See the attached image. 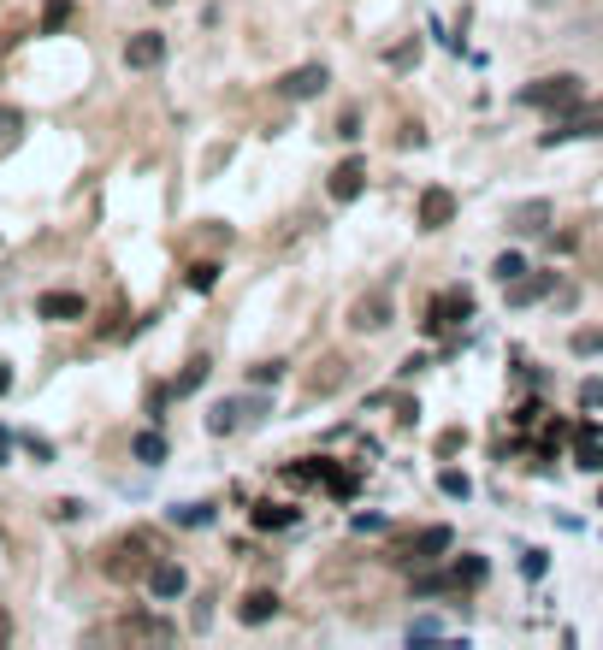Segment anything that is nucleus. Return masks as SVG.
Segmentation results:
<instances>
[{"label": "nucleus", "mask_w": 603, "mask_h": 650, "mask_svg": "<svg viewBox=\"0 0 603 650\" xmlns=\"http://www.w3.org/2000/svg\"><path fill=\"white\" fill-rule=\"evenodd\" d=\"M326 467H332L326 455H302V461L284 467V479H290V485H314V479H326Z\"/></svg>", "instance_id": "obj_17"}, {"label": "nucleus", "mask_w": 603, "mask_h": 650, "mask_svg": "<svg viewBox=\"0 0 603 650\" xmlns=\"http://www.w3.org/2000/svg\"><path fill=\"white\" fill-rule=\"evenodd\" d=\"M213 284H219V266H213V260H196V266H190V290H196V296H207Z\"/></svg>", "instance_id": "obj_28"}, {"label": "nucleus", "mask_w": 603, "mask_h": 650, "mask_svg": "<svg viewBox=\"0 0 603 650\" xmlns=\"http://www.w3.org/2000/svg\"><path fill=\"white\" fill-rule=\"evenodd\" d=\"M568 349H574V355H603V331L598 325H580V331L568 337Z\"/></svg>", "instance_id": "obj_26"}, {"label": "nucleus", "mask_w": 603, "mask_h": 650, "mask_svg": "<svg viewBox=\"0 0 603 650\" xmlns=\"http://www.w3.org/2000/svg\"><path fill=\"white\" fill-rule=\"evenodd\" d=\"M580 402H586V408H598V402H603V385H598V379H586V385H580Z\"/></svg>", "instance_id": "obj_37"}, {"label": "nucleus", "mask_w": 603, "mask_h": 650, "mask_svg": "<svg viewBox=\"0 0 603 650\" xmlns=\"http://www.w3.org/2000/svg\"><path fill=\"white\" fill-rule=\"evenodd\" d=\"M119 633H125V639H172L166 621H119Z\"/></svg>", "instance_id": "obj_25"}, {"label": "nucleus", "mask_w": 603, "mask_h": 650, "mask_svg": "<svg viewBox=\"0 0 603 650\" xmlns=\"http://www.w3.org/2000/svg\"><path fill=\"white\" fill-rule=\"evenodd\" d=\"M6 455H12V438H6V432H0V467H6Z\"/></svg>", "instance_id": "obj_41"}, {"label": "nucleus", "mask_w": 603, "mask_h": 650, "mask_svg": "<svg viewBox=\"0 0 603 650\" xmlns=\"http://www.w3.org/2000/svg\"><path fill=\"white\" fill-rule=\"evenodd\" d=\"M136 461H142V467H160V461H166V438H160V432H136Z\"/></svg>", "instance_id": "obj_21"}, {"label": "nucleus", "mask_w": 603, "mask_h": 650, "mask_svg": "<svg viewBox=\"0 0 603 650\" xmlns=\"http://www.w3.org/2000/svg\"><path fill=\"white\" fill-rule=\"evenodd\" d=\"M337 136H343V142H355V136H361V113H355V107L337 119Z\"/></svg>", "instance_id": "obj_35"}, {"label": "nucleus", "mask_w": 603, "mask_h": 650, "mask_svg": "<svg viewBox=\"0 0 603 650\" xmlns=\"http://www.w3.org/2000/svg\"><path fill=\"white\" fill-rule=\"evenodd\" d=\"M326 83H332V71H326V65H296V71H284V77H278V95H284V101H314Z\"/></svg>", "instance_id": "obj_7"}, {"label": "nucleus", "mask_w": 603, "mask_h": 650, "mask_svg": "<svg viewBox=\"0 0 603 650\" xmlns=\"http://www.w3.org/2000/svg\"><path fill=\"white\" fill-rule=\"evenodd\" d=\"M414 225H420V231H444V225H456V190L426 184L420 201H414Z\"/></svg>", "instance_id": "obj_3"}, {"label": "nucleus", "mask_w": 603, "mask_h": 650, "mask_svg": "<svg viewBox=\"0 0 603 650\" xmlns=\"http://www.w3.org/2000/svg\"><path fill=\"white\" fill-rule=\"evenodd\" d=\"M450 574H420V580H414V597H444V591H450Z\"/></svg>", "instance_id": "obj_31"}, {"label": "nucleus", "mask_w": 603, "mask_h": 650, "mask_svg": "<svg viewBox=\"0 0 603 650\" xmlns=\"http://www.w3.org/2000/svg\"><path fill=\"white\" fill-rule=\"evenodd\" d=\"M598 509H603V491H598Z\"/></svg>", "instance_id": "obj_42"}, {"label": "nucleus", "mask_w": 603, "mask_h": 650, "mask_svg": "<svg viewBox=\"0 0 603 650\" xmlns=\"http://www.w3.org/2000/svg\"><path fill=\"white\" fill-rule=\"evenodd\" d=\"M485 574H491V568H485V556H468V562H456V568H450V580H456V585H479Z\"/></svg>", "instance_id": "obj_27"}, {"label": "nucleus", "mask_w": 603, "mask_h": 650, "mask_svg": "<svg viewBox=\"0 0 603 650\" xmlns=\"http://www.w3.org/2000/svg\"><path fill=\"white\" fill-rule=\"evenodd\" d=\"M207 373H213V361H207V355H196V361H190V367L172 379V396H190V390H201V385H207Z\"/></svg>", "instance_id": "obj_19"}, {"label": "nucleus", "mask_w": 603, "mask_h": 650, "mask_svg": "<svg viewBox=\"0 0 603 650\" xmlns=\"http://www.w3.org/2000/svg\"><path fill=\"white\" fill-rule=\"evenodd\" d=\"M24 450L36 455V461H54V444H48V438H24Z\"/></svg>", "instance_id": "obj_36"}, {"label": "nucleus", "mask_w": 603, "mask_h": 650, "mask_svg": "<svg viewBox=\"0 0 603 650\" xmlns=\"http://www.w3.org/2000/svg\"><path fill=\"white\" fill-rule=\"evenodd\" d=\"M71 12H77L71 0H48V6H42V36H60L71 24Z\"/></svg>", "instance_id": "obj_22"}, {"label": "nucleus", "mask_w": 603, "mask_h": 650, "mask_svg": "<svg viewBox=\"0 0 603 650\" xmlns=\"http://www.w3.org/2000/svg\"><path fill=\"white\" fill-rule=\"evenodd\" d=\"M326 190H332V201H337V207H349L355 195L367 190V160H361V154L337 160V166H332V184H326Z\"/></svg>", "instance_id": "obj_8"}, {"label": "nucleus", "mask_w": 603, "mask_h": 650, "mask_svg": "<svg viewBox=\"0 0 603 650\" xmlns=\"http://www.w3.org/2000/svg\"><path fill=\"white\" fill-rule=\"evenodd\" d=\"M255 408H261V402H249V396H243V402H219V408L207 414V432H213V438H225V432H237Z\"/></svg>", "instance_id": "obj_15"}, {"label": "nucleus", "mask_w": 603, "mask_h": 650, "mask_svg": "<svg viewBox=\"0 0 603 650\" xmlns=\"http://www.w3.org/2000/svg\"><path fill=\"white\" fill-rule=\"evenodd\" d=\"M450 544H456V532H450V526H426V532H414V544H408V550H397V562H408V568H432Z\"/></svg>", "instance_id": "obj_5"}, {"label": "nucleus", "mask_w": 603, "mask_h": 650, "mask_svg": "<svg viewBox=\"0 0 603 650\" xmlns=\"http://www.w3.org/2000/svg\"><path fill=\"white\" fill-rule=\"evenodd\" d=\"M278 379H284V361H278V355H272V361H255V367H249V385H278Z\"/></svg>", "instance_id": "obj_29"}, {"label": "nucleus", "mask_w": 603, "mask_h": 650, "mask_svg": "<svg viewBox=\"0 0 603 650\" xmlns=\"http://www.w3.org/2000/svg\"><path fill=\"white\" fill-rule=\"evenodd\" d=\"M255 526L261 532H284V526H296V509L290 503H255Z\"/></svg>", "instance_id": "obj_16"}, {"label": "nucleus", "mask_w": 603, "mask_h": 650, "mask_svg": "<svg viewBox=\"0 0 603 650\" xmlns=\"http://www.w3.org/2000/svg\"><path fill=\"white\" fill-rule=\"evenodd\" d=\"M6 390H12V367H6V361H0V396H6Z\"/></svg>", "instance_id": "obj_40"}, {"label": "nucleus", "mask_w": 603, "mask_h": 650, "mask_svg": "<svg viewBox=\"0 0 603 650\" xmlns=\"http://www.w3.org/2000/svg\"><path fill=\"white\" fill-rule=\"evenodd\" d=\"M148 568H154V550H148L142 532L119 538V544L107 550V574H113V580H136V574H148Z\"/></svg>", "instance_id": "obj_2"}, {"label": "nucleus", "mask_w": 603, "mask_h": 650, "mask_svg": "<svg viewBox=\"0 0 603 650\" xmlns=\"http://www.w3.org/2000/svg\"><path fill=\"white\" fill-rule=\"evenodd\" d=\"M574 461H580L586 473H603V444H598V426H592V420L580 426V455H574Z\"/></svg>", "instance_id": "obj_18"}, {"label": "nucleus", "mask_w": 603, "mask_h": 650, "mask_svg": "<svg viewBox=\"0 0 603 650\" xmlns=\"http://www.w3.org/2000/svg\"><path fill=\"white\" fill-rule=\"evenodd\" d=\"M54 515H60V520H77V515H83V503H77V497H66V503H54Z\"/></svg>", "instance_id": "obj_38"}, {"label": "nucleus", "mask_w": 603, "mask_h": 650, "mask_svg": "<svg viewBox=\"0 0 603 650\" xmlns=\"http://www.w3.org/2000/svg\"><path fill=\"white\" fill-rule=\"evenodd\" d=\"M550 213H556V207H550L544 195H533V201H515V207H509V231L533 237V231H544V225H550Z\"/></svg>", "instance_id": "obj_13"}, {"label": "nucleus", "mask_w": 603, "mask_h": 650, "mask_svg": "<svg viewBox=\"0 0 603 650\" xmlns=\"http://www.w3.org/2000/svg\"><path fill=\"white\" fill-rule=\"evenodd\" d=\"M349 325H355V331H385V325H391V290L379 284V290L355 296V302H349Z\"/></svg>", "instance_id": "obj_6"}, {"label": "nucleus", "mask_w": 603, "mask_h": 650, "mask_svg": "<svg viewBox=\"0 0 603 650\" xmlns=\"http://www.w3.org/2000/svg\"><path fill=\"white\" fill-rule=\"evenodd\" d=\"M586 136H603V107H586V113H568L538 136V148H562V142H586Z\"/></svg>", "instance_id": "obj_4"}, {"label": "nucleus", "mask_w": 603, "mask_h": 650, "mask_svg": "<svg viewBox=\"0 0 603 650\" xmlns=\"http://www.w3.org/2000/svg\"><path fill=\"white\" fill-rule=\"evenodd\" d=\"M172 520L178 526H207L213 520V503H184V509H172Z\"/></svg>", "instance_id": "obj_30"}, {"label": "nucleus", "mask_w": 603, "mask_h": 650, "mask_svg": "<svg viewBox=\"0 0 603 650\" xmlns=\"http://www.w3.org/2000/svg\"><path fill=\"white\" fill-rule=\"evenodd\" d=\"M473 314V296L468 290H450V296H438V302H432V308H426V331H444V325H456V320H468Z\"/></svg>", "instance_id": "obj_11"}, {"label": "nucleus", "mask_w": 603, "mask_h": 650, "mask_svg": "<svg viewBox=\"0 0 603 650\" xmlns=\"http://www.w3.org/2000/svg\"><path fill=\"white\" fill-rule=\"evenodd\" d=\"M408 639H444V621L420 615V621H408Z\"/></svg>", "instance_id": "obj_32"}, {"label": "nucleus", "mask_w": 603, "mask_h": 650, "mask_svg": "<svg viewBox=\"0 0 603 650\" xmlns=\"http://www.w3.org/2000/svg\"><path fill=\"white\" fill-rule=\"evenodd\" d=\"M148 591H154L160 603H178V597L190 591V574H184L178 562H154V568H148Z\"/></svg>", "instance_id": "obj_12"}, {"label": "nucleus", "mask_w": 603, "mask_h": 650, "mask_svg": "<svg viewBox=\"0 0 603 650\" xmlns=\"http://www.w3.org/2000/svg\"><path fill=\"white\" fill-rule=\"evenodd\" d=\"M521 272H527V255H515V249H503V255L491 260V278H497V284H515Z\"/></svg>", "instance_id": "obj_23"}, {"label": "nucleus", "mask_w": 603, "mask_h": 650, "mask_svg": "<svg viewBox=\"0 0 603 650\" xmlns=\"http://www.w3.org/2000/svg\"><path fill=\"white\" fill-rule=\"evenodd\" d=\"M503 290H509V302H538V296L550 290V272H538V278H527V272H521V278H515V284H503Z\"/></svg>", "instance_id": "obj_20"}, {"label": "nucleus", "mask_w": 603, "mask_h": 650, "mask_svg": "<svg viewBox=\"0 0 603 650\" xmlns=\"http://www.w3.org/2000/svg\"><path fill=\"white\" fill-rule=\"evenodd\" d=\"M83 314H89V302H83L77 290H42V296H36V320L66 325V320H83Z\"/></svg>", "instance_id": "obj_9"}, {"label": "nucleus", "mask_w": 603, "mask_h": 650, "mask_svg": "<svg viewBox=\"0 0 603 650\" xmlns=\"http://www.w3.org/2000/svg\"><path fill=\"white\" fill-rule=\"evenodd\" d=\"M160 60H166V36L160 30H136L131 42H125V65L131 71H154Z\"/></svg>", "instance_id": "obj_10"}, {"label": "nucleus", "mask_w": 603, "mask_h": 650, "mask_svg": "<svg viewBox=\"0 0 603 650\" xmlns=\"http://www.w3.org/2000/svg\"><path fill=\"white\" fill-rule=\"evenodd\" d=\"M385 60L397 65V71H402V65H414V60H420V42H397V48H391Z\"/></svg>", "instance_id": "obj_33"}, {"label": "nucleus", "mask_w": 603, "mask_h": 650, "mask_svg": "<svg viewBox=\"0 0 603 650\" xmlns=\"http://www.w3.org/2000/svg\"><path fill=\"white\" fill-rule=\"evenodd\" d=\"M18 130H24V113H18V107H6V101H0V136H18Z\"/></svg>", "instance_id": "obj_34"}, {"label": "nucleus", "mask_w": 603, "mask_h": 650, "mask_svg": "<svg viewBox=\"0 0 603 650\" xmlns=\"http://www.w3.org/2000/svg\"><path fill=\"white\" fill-rule=\"evenodd\" d=\"M438 491H444V497H456V503H468V497H473V479H468V473H456V467H444V473H438Z\"/></svg>", "instance_id": "obj_24"}, {"label": "nucleus", "mask_w": 603, "mask_h": 650, "mask_svg": "<svg viewBox=\"0 0 603 650\" xmlns=\"http://www.w3.org/2000/svg\"><path fill=\"white\" fill-rule=\"evenodd\" d=\"M580 95H586V77L556 71V77H533V83L521 89V107H550V113H568V107H580Z\"/></svg>", "instance_id": "obj_1"}, {"label": "nucleus", "mask_w": 603, "mask_h": 650, "mask_svg": "<svg viewBox=\"0 0 603 650\" xmlns=\"http://www.w3.org/2000/svg\"><path fill=\"white\" fill-rule=\"evenodd\" d=\"M278 609H284V603H278V591H267V585H261V591H249V597H243L237 621H243V627H267Z\"/></svg>", "instance_id": "obj_14"}, {"label": "nucleus", "mask_w": 603, "mask_h": 650, "mask_svg": "<svg viewBox=\"0 0 603 650\" xmlns=\"http://www.w3.org/2000/svg\"><path fill=\"white\" fill-rule=\"evenodd\" d=\"M0 645H12V615L0 609Z\"/></svg>", "instance_id": "obj_39"}]
</instances>
